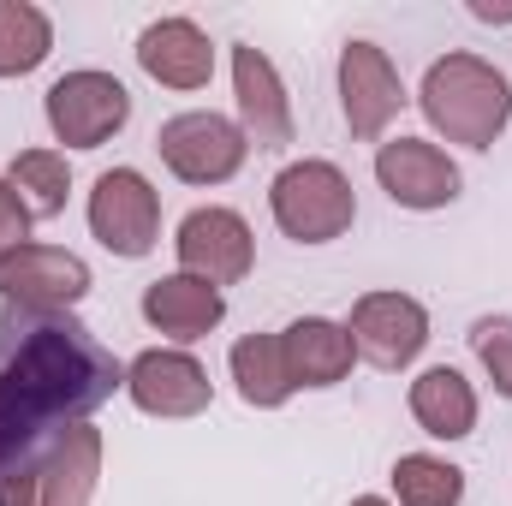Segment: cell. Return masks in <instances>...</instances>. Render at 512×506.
<instances>
[{"instance_id": "cell-15", "label": "cell", "mask_w": 512, "mask_h": 506, "mask_svg": "<svg viewBox=\"0 0 512 506\" xmlns=\"http://www.w3.org/2000/svg\"><path fill=\"white\" fill-rule=\"evenodd\" d=\"M96 477H102V429L72 423L36 459V506H90Z\"/></svg>"}, {"instance_id": "cell-24", "label": "cell", "mask_w": 512, "mask_h": 506, "mask_svg": "<svg viewBox=\"0 0 512 506\" xmlns=\"http://www.w3.org/2000/svg\"><path fill=\"white\" fill-rule=\"evenodd\" d=\"M24 233H30V209H24V197L0 179V256L18 251V245H30Z\"/></svg>"}, {"instance_id": "cell-23", "label": "cell", "mask_w": 512, "mask_h": 506, "mask_svg": "<svg viewBox=\"0 0 512 506\" xmlns=\"http://www.w3.org/2000/svg\"><path fill=\"white\" fill-rule=\"evenodd\" d=\"M471 346H477L483 370L495 381V393L512 399V316H483V322L471 328Z\"/></svg>"}, {"instance_id": "cell-14", "label": "cell", "mask_w": 512, "mask_h": 506, "mask_svg": "<svg viewBox=\"0 0 512 506\" xmlns=\"http://www.w3.org/2000/svg\"><path fill=\"white\" fill-rule=\"evenodd\" d=\"M137 66L167 90H203L215 78V42L191 18H155L137 36Z\"/></svg>"}, {"instance_id": "cell-8", "label": "cell", "mask_w": 512, "mask_h": 506, "mask_svg": "<svg viewBox=\"0 0 512 506\" xmlns=\"http://www.w3.org/2000/svg\"><path fill=\"white\" fill-rule=\"evenodd\" d=\"M173 251H179V274H191V280H209L215 292L221 286H233V280H245L256 262V239L251 227H245V215H233V209H191L185 221H179V239H173Z\"/></svg>"}, {"instance_id": "cell-4", "label": "cell", "mask_w": 512, "mask_h": 506, "mask_svg": "<svg viewBox=\"0 0 512 506\" xmlns=\"http://www.w3.org/2000/svg\"><path fill=\"white\" fill-rule=\"evenodd\" d=\"M155 149H161L173 179H185V185H227L245 167L251 137L239 131V120H227L215 108H197V114H173L161 126V137H155Z\"/></svg>"}, {"instance_id": "cell-22", "label": "cell", "mask_w": 512, "mask_h": 506, "mask_svg": "<svg viewBox=\"0 0 512 506\" xmlns=\"http://www.w3.org/2000/svg\"><path fill=\"white\" fill-rule=\"evenodd\" d=\"M393 495H399V506H459L465 501V471L435 459V453H405L393 465Z\"/></svg>"}, {"instance_id": "cell-16", "label": "cell", "mask_w": 512, "mask_h": 506, "mask_svg": "<svg viewBox=\"0 0 512 506\" xmlns=\"http://www.w3.org/2000/svg\"><path fill=\"white\" fill-rule=\"evenodd\" d=\"M221 316H227V298H221L209 280H191V274H167V280H155V286L143 292V322H149L155 334L179 340V346L215 334Z\"/></svg>"}, {"instance_id": "cell-13", "label": "cell", "mask_w": 512, "mask_h": 506, "mask_svg": "<svg viewBox=\"0 0 512 506\" xmlns=\"http://www.w3.org/2000/svg\"><path fill=\"white\" fill-rule=\"evenodd\" d=\"M233 96H239V131L251 137L256 149H286L292 143V102H286V84L274 72V60L239 42L233 48Z\"/></svg>"}, {"instance_id": "cell-3", "label": "cell", "mask_w": 512, "mask_h": 506, "mask_svg": "<svg viewBox=\"0 0 512 506\" xmlns=\"http://www.w3.org/2000/svg\"><path fill=\"white\" fill-rule=\"evenodd\" d=\"M268 209H274L280 233L298 239V245H328V239H340L358 221L352 179L334 161H292V167H280L274 185H268Z\"/></svg>"}, {"instance_id": "cell-20", "label": "cell", "mask_w": 512, "mask_h": 506, "mask_svg": "<svg viewBox=\"0 0 512 506\" xmlns=\"http://www.w3.org/2000/svg\"><path fill=\"white\" fill-rule=\"evenodd\" d=\"M54 54V24L30 0H0V78H24Z\"/></svg>"}, {"instance_id": "cell-21", "label": "cell", "mask_w": 512, "mask_h": 506, "mask_svg": "<svg viewBox=\"0 0 512 506\" xmlns=\"http://www.w3.org/2000/svg\"><path fill=\"white\" fill-rule=\"evenodd\" d=\"M6 185L24 197L30 221H54V215L66 209L72 173H66V155H54V149H24V155H12V167H6Z\"/></svg>"}, {"instance_id": "cell-19", "label": "cell", "mask_w": 512, "mask_h": 506, "mask_svg": "<svg viewBox=\"0 0 512 506\" xmlns=\"http://www.w3.org/2000/svg\"><path fill=\"white\" fill-rule=\"evenodd\" d=\"M233 381H239V399L256 411H274L286 405L298 387L286 376V358H280V334H245L233 346Z\"/></svg>"}, {"instance_id": "cell-18", "label": "cell", "mask_w": 512, "mask_h": 506, "mask_svg": "<svg viewBox=\"0 0 512 506\" xmlns=\"http://www.w3.org/2000/svg\"><path fill=\"white\" fill-rule=\"evenodd\" d=\"M411 417L435 441H465L477 429V387L459 376L453 364H435L411 381Z\"/></svg>"}, {"instance_id": "cell-5", "label": "cell", "mask_w": 512, "mask_h": 506, "mask_svg": "<svg viewBox=\"0 0 512 506\" xmlns=\"http://www.w3.org/2000/svg\"><path fill=\"white\" fill-rule=\"evenodd\" d=\"M126 120H131V90L114 72L84 66V72L54 78V90H48V131L66 149H102Z\"/></svg>"}, {"instance_id": "cell-7", "label": "cell", "mask_w": 512, "mask_h": 506, "mask_svg": "<svg viewBox=\"0 0 512 506\" xmlns=\"http://www.w3.org/2000/svg\"><path fill=\"white\" fill-rule=\"evenodd\" d=\"M346 334H352V352H358L364 364H376V370H405V364H417V352L429 346V310H423L417 298H405V292H364V298L352 304Z\"/></svg>"}, {"instance_id": "cell-2", "label": "cell", "mask_w": 512, "mask_h": 506, "mask_svg": "<svg viewBox=\"0 0 512 506\" xmlns=\"http://www.w3.org/2000/svg\"><path fill=\"white\" fill-rule=\"evenodd\" d=\"M423 120L441 131L447 143L465 149H489L512 120V84L501 66H489L483 54H447L423 72Z\"/></svg>"}, {"instance_id": "cell-17", "label": "cell", "mask_w": 512, "mask_h": 506, "mask_svg": "<svg viewBox=\"0 0 512 506\" xmlns=\"http://www.w3.org/2000/svg\"><path fill=\"white\" fill-rule=\"evenodd\" d=\"M280 358L292 387H334L352 376V334L328 316H298L292 328H280Z\"/></svg>"}, {"instance_id": "cell-6", "label": "cell", "mask_w": 512, "mask_h": 506, "mask_svg": "<svg viewBox=\"0 0 512 506\" xmlns=\"http://www.w3.org/2000/svg\"><path fill=\"white\" fill-rule=\"evenodd\" d=\"M90 233L114 256H149L161 233V197L137 167H108L90 191Z\"/></svg>"}, {"instance_id": "cell-9", "label": "cell", "mask_w": 512, "mask_h": 506, "mask_svg": "<svg viewBox=\"0 0 512 506\" xmlns=\"http://www.w3.org/2000/svg\"><path fill=\"white\" fill-rule=\"evenodd\" d=\"M90 292L84 256L60 245H18L0 256V298L18 310H72Z\"/></svg>"}, {"instance_id": "cell-25", "label": "cell", "mask_w": 512, "mask_h": 506, "mask_svg": "<svg viewBox=\"0 0 512 506\" xmlns=\"http://www.w3.org/2000/svg\"><path fill=\"white\" fill-rule=\"evenodd\" d=\"M471 12H477L483 24H512V6H489V0H471Z\"/></svg>"}, {"instance_id": "cell-11", "label": "cell", "mask_w": 512, "mask_h": 506, "mask_svg": "<svg viewBox=\"0 0 512 506\" xmlns=\"http://www.w3.org/2000/svg\"><path fill=\"white\" fill-rule=\"evenodd\" d=\"M126 393L137 411L149 417H197L209 411L215 387H209V370L179 352V346H155V352H137L126 364Z\"/></svg>"}, {"instance_id": "cell-26", "label": "cell", "mask_w": 512, "mask_h": 506, "mask_svg": "<svg viewBox=\"0 0 512 506\" xmlns=\"http://www.w3.org/2000/svg\"><path fill=\"white\" fill-rule=\"evenodd\" d=\"M352 506H387V501H382V495H358Z\"/></svg>"}, {"instance_id": "cell-10", "label": "cell", "mask_w": 512, "mask_h": 506, "mask_svg": "<svg viewBox=\"0 0 512 506\" xmlns=\"http://www.w3.org/2000/svg\"><path fill=\"white\" fill-rule=\"evenodd\" d=\"M340 108H346L352 137H364V143H376L399 120L405 84H399L387 48H376V42H346L340 48Z\"/></svg>"}, {"instance_id": "cell-12", "label": "cell", "mask_w": 512, "mask_h": 506, "mask_svg": "<svg viewBox=\"0 0 512 506\" xmlns=\"http://www.w3.org/2000/svg\"><path fill=\"white\" fill-rule=\"evenodd\" d=\"M376 179L399 209H447L459 197V167L423 137H393L376 149Z\"/></svg>"}, {"instance_id": "cell-1", "label": "cell", "mask_w": 512, "mask_h": 506, "mask_svg": "<svg viewBox=\"0 0 512 506\" xmlns=\"http://www.w3.org/2000/svg\"><path fill=\"white\" fill-rule=\"evenodd\" d=\"M126 387L120 358L72 310H0V477L36 465Z\"/></svg>"}]
</instances>
